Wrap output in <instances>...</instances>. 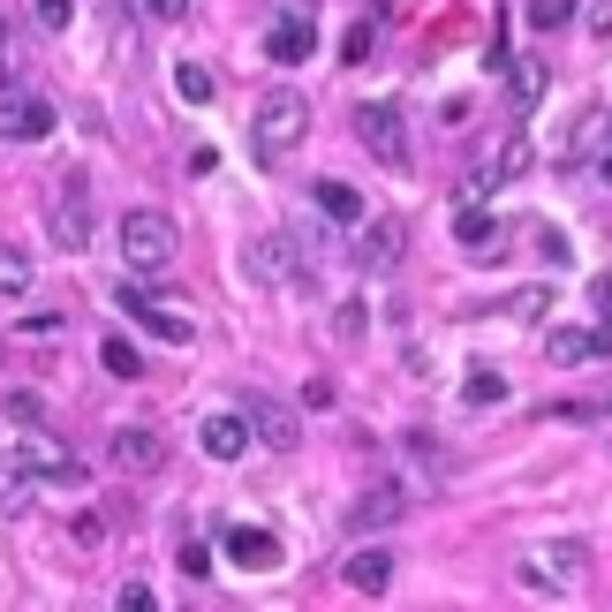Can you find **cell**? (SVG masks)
Instances as JSON below:
<instances>
[{
	"instance_id": "cell-1",
	"label": "cell",
	"mask_w": 612,
	"mask_h": 612,
	"mask_svg": "<svg viewBox=\"0 0 612 612\" xmlns=\"http://www.w3.org/2000/svg\"><path fill=\"white\" fill-rule=\"evenodd\" d=\"M514 583L537 590V598H583L590 552H583L575 537H537V545H522V560H514Z\"/></svg>"
},
{
	"instance_id": "cell-2",
	"label": "cell",
	"mask_w": 612,
	"mask_h": 612,
	"mask_svg": "<svg viewBox=\"0 0 612 612\" xmlns=\"http://www.w3.org/2000/svg\"><path fill=\"white\" fill-rule=\"evenodd\" d=\"M310 137V99L303 91H265L258 99V114H250V145H258V159H288L296 145Z\"/></svg>"
},
{
	"instance_id": "cell-3",
	"label": "cell",
	"mask_w": 612,
	"mask_h": 612,
	"mask_svg": "<svg viewBox=\"0 0 612 612\" xmlns=\"http://www.w3.org/2000/svg\"><path fill=\"white\" fill-rule=\"evenodd\" d=\"M8 476H38V484H76L84 469L76 454L53 439V432H38V424H15V439H8Z\"/></svg>"
},
{
	"instance_id": "cell-4",
	"label": "cell",
	"mask_w": 612,
	"mask_h": 612,
	"mask_svg": "<svg viewBox=\"0 0 612 612\" xmlns=\"http://www.w3.org/2000/svg\"><path fill=\"white\" fill-rule=\"evenodd\" d=\"M122 258H129V273H166V265H174V220L137 204V212L122 220Z\"/></svg>"
},
{
	"instance_id": "cell-5",
	"label": "cell",
	"mask_w": 612,
	"mask_h": 612,
	"mask_svg": "<svg viewBox=\"0 0 612 612\" xmlns=\"http://www.w3.org/2000/svg\"><path fill=\"white\" fill-rule=\"evenodd\" d=\"M355 137H363V152H371V159L409 166V129H401V107H386V99L355 107Z\"/></svg>"
},
{
	"instance_id": "cell-6",
	"label": "cell",
	"mask_w": 612,
	"mask_h": 612,
	"mask_svg": "<svg viewBox=\"0 0 612 612\" xmlns=\"http://www.w3.org/2000/svg\"><path fill=\"white\" fill-rule=\"evenodd\" d=\"M46 227H53V242H61V250H84V242H91V189H84V174H68V182L53 189Z\"/></svg>"
},
{
	"instance_id": "cell-7",
	"label": "cell",
	"mask_w": 612,
	"mask_h": 612,
	"mask_svg": "<svg viewBox=\"0 0 612 612\" xmlns=\"http://www.w3.org/2000/svg\"><path fill=\"white\" fill-rule=\"evenodd\" d=\"M122 310H129V317H137V325H145V333H152V340H174V348H189V340H197V325H189V317H182V310H166V303H152V296H145V288H122Z\"/></svg>"
},
{
	"instance_id": "cell-8",
	"label": "cell",
	"mask_w": 612,
	"mask_h": 612,
	"mask_svg": "<svg viewBox=\"0 0 612 612\" xmlns=\"http://www.w3.org/2000/svg\"><path fill=\"white\" fill-rule=\"evenodd\" d=\"M401 514H409V491H401V484H371V491L355 499L348 529H355V537H371V529H394Z\"/></svg>"
},
{
	"instance_id": "cell-9",
	"label": "cell",
	"mask_w": 612,
	"mask_h": 612,
	"mask_svg": "<svg viewBox=\"0 0 612 612\" xmlns=\"http://www.w3.org/2000/svg\"><path fill=\"white\" fill-rule=\"evenodd\" d=\"M227 560H235L242 575H273V567H280V537L258 529V522H242V529H227Z\"/></svg>"
},
{
	"instance_id": "cell-10",
	"label": "cell",
	"mask_w": 612,
	"mask_h": 612,
	"mask_svg": "<svg viewBox=\"0 0 612 612\" xmlns=\"http://www.w3.org/2000/svg\"><path fill=\"white\" fill-rule=\"evenodd\" d=\"M114 469H129V476L166 469V439H159V432H145V424H122V432H114Z\"/></svg>"
},
{
	"instance_id": "cell-11",
	"label": "cell",
	"mask_w": 612,
	"mask_h": 612,
	"mask_svg": "<svg viewBox=\"0 0 612 612\" xmlns=\"http://www.w3.org/2000/svg\"><path fill=\"white\" fill-rule=\"evenodd\" d=\"M197 439H204V454H212V461H242V454H250V439H258V424H250V416H204Z\"/></svg>"
},
{
	"instance_id": "cell-12",
	"label": "cell",
	"mask_w": 612,
	"mask_h": 612,
	"mask_svg": "<svg viewBox=\"0 0 612 612\" xmlns=\"http://www.w3.org/2000/svg\"><path fill=\"white\" fill-rule=\"evenodd\" d=\"M0 129H8V145H38V137H46V129H53V107H46V99H30V91H15V84H8V122H0Z\"/></svg>"
},
{
	"instance_id": "cell-13",
	"label": "cell",
	"mask_w": 612,
	"mask_h": 612,
	"mask_svg": "<svg viewBox=\"0 0 612 612\" xmlns=\"http://www.w3.org/2000/svg\"><path fill=\"white\" fill-rule=\"evenodd\" d=\"M288 242H296V235L280 227V235H265V242H250V250H242V265H250L258 280H273V288H280V280H303V265L288 258Z\"/></svg>"
},
{
	"instance_id": "cell-14",
	"label": "cell",
	"mask_w": 612,
	"mask_h": 612,
	"mask_svg": "<svg viewBox=\"0 0 612 612\" xmlns=\"http://www.w3.org/2000/svg\"><path fill=\"white\" fill-rule=\"evenodd\" d=\"M250 424H258V439H265L273 454H296V447H303V424H296V409H280V401H250Z\"/></svg>"
},
{
	"instance_id": "cell-15",
	"label": "cell",
	"mask_w": 612,
	"mask_h": 612,
	"mask_svg": "<svg viewBox=\"0 0 612 612\" xmlns=\"http://www.w3.org/2000/svg\"><path fill=\"white\" fill-rule=\"evenodd\" d=\"M348 590H363V598L394 590V552H386V545H363V552H348Z\"/></svg>"
},
{
	"instance_id": "cell-16",
	"label": "cell",
	"mask_w": 612,
	"mask_h": 612,
	"mask_svg": "<svg viewBox=\"0 0 612 612\" xmlns=\"http://www.w3.org/2000/svg\"><path fill=\"white\" fill-rule=\"evenodd\" d=\"M265 53H273L280 68H296V61L317 53V30H310L303 15H288V23H273V30H265Z\"/></svg>"
},
{
	"instance_id": "cell-17",
	"label": "cell",
	"mask_w": 612,
	"mask_h": 612,
	"mask_svg": "<svg viewBox=\"0 0 612 612\" xmlns=\"http://www.w3.org/2000/svg\"><path fill=\"white\" fill-rule=\"evenodd\" d=\"M401 235H409L401 220H363V242H355L363 265H394V258H401Z\"/></svg>"
},
{
	"instance_id": "cell-18",
	"label": "cell",
	"mask_w": 612,
	"mask_h": 612,
	"mask_svg": "<svg viewBox=\"0 0 612 612\" xmlns=\"http://www.w3.org/2000/svg\"><path fill=\"white\" fill-rule=\"evenodd\" d=\"M545 355H552V363H590V355H598V325H590V333H583V325H552V333H545Z\"/></svg>"
},
{
	"instance_id": "cell-19",
	"label": "cell",
	"mask_w": 612,
	"mask_h": 612,
	"mask_svg": "<svg viewBox=\"0 0 612 612\" xmlns=\"http://www.w3.org/2000/svg\"><path fill=\"white\" fill-rule=\"evenodd\" d=\"M454 235H461V250H469V258H491V250H499V220H491V212H476V204L454 220Z\"/></svg>"
},
{
	"instance_id": "cell-20",
	"label": "cell",
	"mask_w": 612,
	"mask_h": 612,
	"mask_svg": "<svg viewBox=\"0 0 612 612\" xmlns=\"http://www.w3.org/2000/svg\"><path fill=\"white\" fill-rule=\"evenodd\" d=\"M317 212L340 220V227H355V220H363V197H355L348 182H317Z\"/></svg>"
},
{
	"instance_id": "cell-21",
	"label": "cell",
	"mask_w": 612,
	"mask_h": 612,
	"mask_svg": "<svg viewBox=\"0 0 612 612\" xmlns=\"http://www.w3.org/2000/svg\"><path fill=\"white\" fill-rule=\"evenodd\" d=\"M174 91H182L189 107H212V91H220V76H212L204 61H182V68H174Z\"/></svg>"
},
{
	"instance_id": "cell-22",
	"label": "cell",
	"mask_w": 612,
	"mask_h": 612,
	"mask_svg": "<svg viewBox=\"0 0 612 612\" xmlns=\"http://www.w3.org/2000/svg\"><path fill=\"white\" fill-rule=\"evenodd\" d=\"M371 46H378V23H371V15L340 30V61H348V68H363V61H371Z\"/></svg>"
},
{
	"instance_id": "cell-23",
	"label": "cell",
	"mask_w": 612,
	"mask_h": 612,
	"mask_svg": "<svg viewBox=\"0 0 612 612\" xmlns=\"http://www.w3.org/2000/svg\"><path fill=\"white\" fill-rule=\"evenodd\" d=\"M461 401H469V409H491V401H507V378H499V371H469Z\"/></svg>"
},
{
	"instance_id": "cell-24",
	"label": "cell",
	"mask_w": 612,
	"mask_h": 612,
	"mask_svg": "<svg viewBox=\"0 0 612 612\" xmlns=\"http://www.w3.org/2000/svg\"><path fill=\"white\" fill-rule=\"evenodd\" d=\"M0 280H8V296H23V288H30V250H23V242H8V250H0Z\"/></svg>"
},
{
	"instance_id": "cell-25",
	"label": "cell",
	"mask_w": 612,
	"mask_h": 612,
	"mask_svg": "<svg viewBox=\"0 0 612 612\" xmlns=\"http://www.w3.org/2000/svg\"><path fill=\"white\" fill-rule=\"evenodd\" d=\"M514 99H522V107L545 99V61H514Z\"/></svg>"
},
{
	"instance_id": "cell-26",
	"label": "cell",
	"mask_w": 612,
	"mask_h": 612,
	"mask_svg": "<svg viewBox=\"0 0 612 612\" xmlns=\"http://www.w3.org/2000/svg\"><path fill=\"white\" fill-rule=\"evenodd\" d=\"M99 355H107V371H114V378H145V355H137L129 340H107Z\"/></svg>"
},
{
	"instance_id": "cell-27",
	"label": "cell",
	"mask_w": 612,
	"mask_h": 612,
	"mask_svg": "<svg viewBox=\"0 0 612 612\" xmlns=\"http://www.w3.org/2000/svg\"><path fill=\"white\" fill-rule=\"evenodd\" d=\"M567 15H575V0H529V23H537V30H560Z\"/></svg>"
},
{
	"instance_id": "cell-28",
	"label": "cell",
	"mask_w": 612,
	"mask_h": 612,
	"mask_svg": "<svg viewBox=\"0 0 612 612\" xmlns=\"http://www.w3.org/2000/svg\"><path fill=\"white\" fill-rule=\"evenodd\" d=\"M68 537H76L84 552H99V545H107V522H99V514H76V522H68Z\"/></svg>"
},
{
	"instance_id": "cell-29",
	"label": "cell",
	"mask_w": 612,
	"mask_h": 612,
	"mask_svg": "<svg viewBox=\"0 0 612 612\" xmlns=\"http://www.w3.org/2000/svg\"><path fill=\"white\" fill-rule=\"evenodd\" d=\"M30 8H38L46 30H68V23H76V0H30Z\"/></svg>"
},
{
	"instance_id": "cell-30",
	"label": "cell",
	"mask_w": 612,
	"mask_h": 612,
	"mask_svg": "<svg viewBox=\"0 0 612 612\" xmlns=\"http://www.w3.org/2000/svg\"><path fill=\"white\" fill-rule=\"evenodd\" d=\"M333 325H340V340H363V325H371V310H363V303H340V317H333Z\"/></svg>"
},
{
	"instance_id": "cell-31",
	"label": "cell",
	"mask_w": 612,
	"mask_h": 612,
	"mask_svg": "<svg viewBox=\"0 0 612 612\" xmlns=\"http://www.w3.org/2000/svg\"><path fill=\"white\" fill-rule=\"evenodd\" d=\"M114 605H122V612H152L159 598H152V590H145V583H122V598H114Z\"/></svg>"
},
{
	"instance_id": "cell-32",
	"label": "cell",
	"mask_w": 612,
	"mask_h": 612,
	"mask_svg": "<svg viewBox=\"0 0 612 612\" xmlns=\"http://www.w3.org/2000/svg\"><path fill=\"white\" fill-rule=\"evenodd\" d=\"M8 416H15V424H38V394L15 386V394H8Z\"/></svg>"
},
{
	"instance_id": "cell-33",
	"label": "cell",
	"mask_w": 612,
	"mask_h": 612,
	"mask_svg": "<svg viewBox=\"0 0 612 612\" xmlns=\"http://www.w3.org/2000/svg\"><path fill=\"white\" fill-rule=\"evenodd\" d=\"M182 575H197V583H204V575H212V552H204V545H182Z\"/></svg>"
},
{
	"instance_id": "cell-34",
	"label": "cell",
	"mask_w": 612,
	"mask_h": 612,
	"mask_svg": "<svg viewBox=\"0 0 612 612\" xmlns=\"http://www.w3.org/2000/svg\"><path fill=\"white\" fill-rule=\"evenodd\" d=\"M529 235H537V250H545V265H560V258H567V242H560L552 227H529Z\"/></svg>"
},
{
	"instance_id": "cell-35",
	"label": "cell",
	"mask_w": 612,
	"mask_h": 612,
	"mask_svg": "<svg viewBox=\"0 0 612 612\" xmlns=\"http://www.w3.org/2000/svg\"><path fill=\"white\" fill-rule=\"evenodd\" d=\"M303 409H333V378H310V386H303Z\"/></svg>"
},
{
	"instance_id": "cell-36",
	"label": "cell",
	"mask_w": 612,
	"mask_h": 612,
	"mask_svg": "<svg viewBox=\"0 0 612 612\" xmlns=\"http://www.w3.org/2000/svg\"><path fill=\"white\" fill-rule=\"evenodd\" d=\"M545 303H552V288H522V303H514V310H522V317H545Z\"/></svg>"
},
{
	"instance_id": "cell-37",
	"label": "cell",
	"mask_w": 612,
	"mask_h": 612,
	"mask_svg": "<svg viewBox=\"0 0 612 612\" xmlns=\"http://www.w3.org/2000/svg\"><path fill=\"white\" fill-rule=\"evenodd\" d=\"M152 15H159V23H182V15H189V0H152Z\"/></svg>"
},
{
	"instance_id": "cell-38",
	"label": "cell",
	"mask_w": 612,
	"mask_h": 612,
	"mask_svg": "<svg viewBox=\"0 0 612 612\" xmlns=\"http://www.w3.org/2000/svg\"><path fill=\"white\" fill-rule=\"evenodd\" d=\"M590 30H598V38H612V0H598V8H590Z\"/></svg>"
},
{
	"instance_id": "cell-39",
	"label": "cell",
	"mask_w": 612,
	"mask_h": 612,
	"mask_svg": "<svg viewBox=\"0 0 612 612\" xmlns=\"http://www.w3.org/2000/svg\"><path fill=\"white\" fill-rule=\"evenodd\" d=\"M598 303H605V310H612V265H605V280H598Z\"/></svg>"
},
{
	"instance_id": "cell-40",
	"label": "cell",
	"mask_w": 612,
	"mask_h": 612,
	"mask_svg": "<svg viewBox=\"0 0 612 612\" xmlns=\"http://www.w3.org/2000/svg\"><path fill=\"white\" fill-rule=\"evenodd\" d=\"M598 182H605V189H612V152H605V159H598Z\"/></svg>"
}]
</instances>
